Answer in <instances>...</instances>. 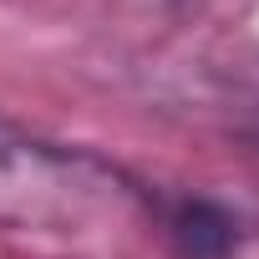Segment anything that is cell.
Segmentation results:
<instances>
[{"mask_svg":"<svg viewBox=\"0 0 259 259\" xmlns=\"http://www.w3.org/2000/svg\"><path fill=\"white\" fill-rule=\"evenodd\" d=\"M138 208V188L112 163L41 143L0 117V229L76 234L87 224H117Z\"/></svg>","mask_w":259,"mask_h":259,"instance_id":"obj_1","label":"cell"},{"mask_svg":"<svg viewBox=\"0 0 259 259\" xmlns=\"http://www.w3.org/2000/svg\"><path fill=\"white\" fill-rule=\"evenodd\" d=\"M173 239L183 249V259H224L234 249V234H229V219L208 203H183L178 219H173Z\"/></svg>","mask_w":259,"mask_h":259,"instance_id":"obj_2","label":"cell"}]
</instances>
